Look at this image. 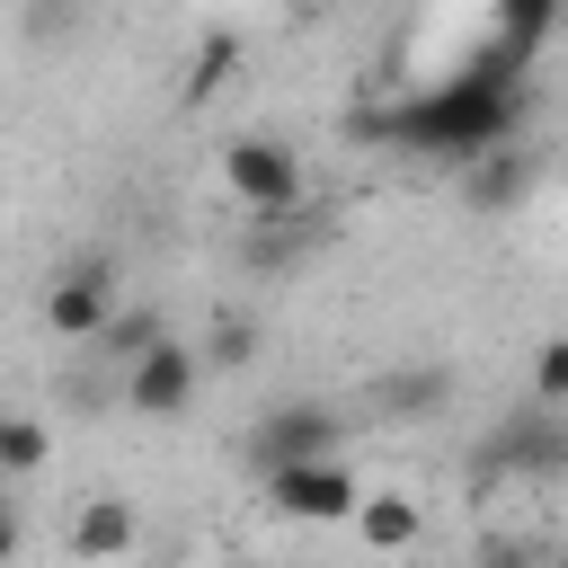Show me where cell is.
Returning a JSON list of instances; mask_svg holds the SVG:
<instances>
[{
    "label": "cell",
    "mask_w": 568,
    "mask_h": 568,
    "mask_svg": "<svg viewBox=\"0 0 568 568\" xmlns=\"http://www.w3.org/2000/svg\"><path fill=\"white\" fill-rule=\"evenodd\" d=\"M479 568H532V550H524V541H488V550H479Z\"/></svg>",
    "instance_id": "ac0fdd59"
},
{
    "label": "cell",
    "mask_w": 568,
    "mask_h": 568,
    "mask_svg": "<svg viewBox=\"0 0 568 568\" xmlns=\"http://www.w3.org/2000/svg\"><path fill=\"white\" fill-rule=\"evenodd\" d=\"M231 62H240V44H231V36H204V44H195V80H186V98L222 89V80H231Z\"/></svg>",
    "instance_id": "9a60e30c"
},
{
    "label": "cell",
    "mask_w": 568,
    "mask_h": 568,
    "mask_svg": "<svg viewBox=\"0 0 568 568\" xmlns=\"http://www.w3.org/2000/svg\"><path fill=\"white\" fill-rule=\"evenodd\" d=\"M160 337H169V328H160V320H151V311H142V320H133V311H115V320H106V328H98V346H106V355H115V364H133V355H151V346H160Z\"/></svg>",
    "instance_id": "5bb4252c"
},
{
    "label": "cell",
    "mask_w": 568,
    "mask_h": 568,
    "mask_svg": "<svg viewBox=\"0 0 568 568\" xmlns=\"http://www.w3.org/2000/svg\"><path fill=\"white\" fill-rule=\"evenodd\" d=\"M222 186H231V204H248V222H293L302 213V160H293V142H275V133H231L222 142Z\"/></svg>",
    "instance_id": "7a4b0ae2"
},
{
    "label": "cell",
    "mask_w": 568,
    "mask_h": 568,
    "mask_svg": "<svg viewBox=\"0 0 568 568\" xmlns=\"http://www.w3.org/2000/svg\"><path fill=\"white\" fill-rule=\"evenodd\" d=\"M346 524H355V541H364L373 559H399V550H417V541H426V506H417V497H399V488H364Z\"/></svg>",
    "instance_id": "ba28073f"
},
{
    "label": "cell",
    "mask_w": 568,
    "mask_h": 568,
    "mask_svg": "<svg viewBox=\"0 0 568 568\" xmlns=\"http://www.w3.org/2000/svg\"><path fill=\"white\" fill-rule=\"evenodd\" d=\"M470 195H479L488 213H515V204L532 195V151H524V142H506V151L470 160Z\"/></svg>",
    "instance_id": "8fae6325"
},
{
    "label": "cell",
    "mask_w": 568,
    "mask_h": 568,
    "mask_svg": "<svg viewBox=\"0 0 568 568\" xmlns=\"http://www.w3.org/2000/svg\"><path fill=\"white\" fill-rule=\"evenodd\" d=\"M532 408H568V337H541L532 346Z\"/></svg>",
    "instance_id": "4fadbf2b"
},
{
    "label": "cell",
    "mask_w": 568,
    "mask_h": 568,
    "mask_svg": "<svg viewBox=\"0 0 568 568\" xmlns=\"http://www.w3.org/2000/svg\"><path fill=\"white\" fill-rule=\"evenodd\" d=\"M479 462H497V470H559V462H568V426H559L550 408H524V417H506V426L488 435Z\"/></svg>",
    "instance_id": "9c48e42d"
},
{
    "label": "cell",
    "mask_w": 568,
    "mask_h": 568,
    "mask_svg": "<svg viewBox=\"0 0 568 568\" xmlns=\"http://www.w3.org/2000/svg\"><path fill=\"white\" fill-rule=\"evenodd\" d=\"M524 124H532V71H515L488 44L462 71H444L435 89L355 115L364 142H390V151H417V160H462V169L488 160V151H506V142H524Z\"/></svg>",
    "instance_id": "6da1fadb"
},
{
    "label": "cell",
    "mask_w": 568,
    "mask_h": 568,
    "mask_svg": "<svg viewBox=\"0 0 568 568\" xmlns=\"http://www.w3.org/2000/svg\"><path fill=\"white\" fill-rule=\"evenodd\" d=\"M44 462H53L44 417H0V479H36Z\"/></svg>",
    "instance_id": "7c38bea8"
},
{
    "label": "cell",
    "mask_w": 568,
    "mask_h": 568,
    "mask_svg": "<svg viewBox=\"0 0 568 568\" xmlns=\"http://www.w3.org/2000/svg\"><path fill=\"white\" fill-rule=\"evenodd\" d=\"M9 559H18V506L0 497V568H9Z\"/></svg>",
    "instance_id": "d6986e66"
},
{
    "label": "cell",
    "mask_w": 568,
    "mask_h": 568,
    "mask_svg": "<svg viewBox=\"0 0 568 568\" xmlns=\"http://www.w3.org/2000/svg\"><path fill=\"white\" fill-rule=\"evenodd\" d=\"M346 444V417L320 408V399H284L257 417V470H284V462H328Z\"/></svg>",
    "instance_id": "5b68a950"
},
{
    "label": "cell",
    "mask_w": 568,
    "mask_h": 568,
    "mask_svg": "<svg viewBox=\"0 0 568 568\" xmlns=\"http://www.w3.org/2000/svg\"><path fill=\"white\" fill-rule=\"evenodd\" d=\"M106 320H115V257L89 248V257L53 266V284H44V328L80 346V337H98Z\"/></svg>",
    "instance_id": "3957f363"
},
{
    "label": "cell",
    "mask_w": 568,
    "mask_h": 568,
    "mask_svg": "<svg viewBox=\"0 0 568 568\" xmlns=\"http://www.w3.org/2000/svg\"><path fill=\"white\" fill-rule=\"evenodd\" d=\"M355 497H364V479H355L337 453H328V462H284V470H266V506L293 515V524H346Z\"/></svg>",
    "instance_id": "277c9868"
},
{
    "label": "cell",
    "mask_w": 568,
    "mask_h": 568,
    "mask_svg": "<svg viewBox=\"0 0 568 568\" xmlns=\"http://www.w3.org/2000/svg\"><path fill=\"white\" fill-rule=\"evenodd\" d=\"M204 355H213V364H222V373H240V364H248V355H257V328H248V320H222V328H213V337H204ZM204 355H195V364H204Z\"/></svg>",
    "instance_id": "2e32d148"
},
{
    "label": "cell",
    "mask_w": 568,
    "mask_h": 568,
    "mask_svg": "<svg viewBox=\"0 0 568 568\" xmlns=\"http://www.w3.org/2000/svg\"><path fill=\"white\" fill-rule=\"evenodd\" d=\"M382 399H390V408H435V399H444V373H399Z\"/></svg>",
    "instance_id": "e0dca14e"
},
{
    "label": "cell",
    "mask_w": 568,
    "mask_h": 568,
    "mask_svg": "<svg viewBox=\"0 0 568 568\" xmlns=\"http://www.w3.org/2000/svg\"><path fill=\"white\" fill-rule=\"evenodd\" d=\"M222 568H257V559H222Z\"/></svg>",
    "instance_id": "ffe728a7"
},
{
    "label": "cell",
    "mask_w": 568,
    "mask_h": 568,
    "mask_svg": "<svg viewBox=\"0 0 568 568\" xmlns=\"http://www.w3.org/2000/svg\"><path fill=\"white\" fill-rule=\"evenodd\" d=\"M133 541H142V515H133V497L98 488V497H80V506H71V559H80V568H115Z\"/></svg>",
    "instance_id": "52a82bcc"
},
{
    "label": "cell",
    "mask_w": 568,
    "mask_h": 568,
    "mask_svg": "<svg viewBox=\"0 0 568 568\" xmlns=\"http://www.w3.org/2000/svg\"><path fill=\"white\" fill-rule=\"evenodd\" d=\"M195 382H204L195 346L160 337L151 355H133V364H124V408H133V417H178V408L195 399Z\"/></svg>",
    "instance_id": "8992f818"
},
{
    "label": "cell",
    "mask_w": 568,
    "mask_h": 568,
    "mask_svg": "<svg viewBox=\"0 0 568 568\" xmlns=\"http://www.w3.org/2000/svg\"><path fill=\"white\" fill-rule=\"evenodd\" d=\"M550 36H559V0H506L497 27H488V53H506L515 71H532Z\"/></svg>",
    "instance_id": "30bf717a"
}]
</instances>
